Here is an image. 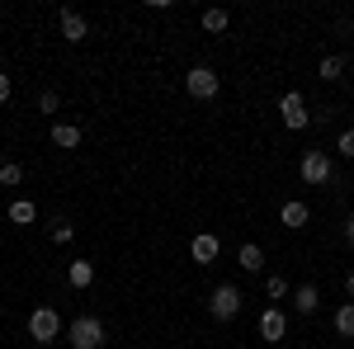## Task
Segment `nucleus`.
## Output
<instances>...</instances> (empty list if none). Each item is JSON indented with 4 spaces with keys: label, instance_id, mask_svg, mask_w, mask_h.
<instances>
[{
    "label": "nucleus",
    "instance_id": "nucleus-1",
    "mask_svg": "<svg viewBox=\"0 0 354 349\" xmlns=\"http://www.w3.org/2000/svg\"><path fill=\"white\" fill-rule=\"evenodd\" d=\"M241 288H236V283H218V288H213V297H208V317H213V321H236V317H241Z\"/></svg>",
    "mask_w": 354,
    "mask_h": 349
},
{
    "label": "nucleus",
    "instance_id": "nucleus-2",
    "mask_svg": "<svg viewBox=\"0 0 354 349\" xmlns=\"http://www.w3.org/2000/svg\"><path fill=\"white\" fill-rule=\"evenodd\" d=\"M66 340H71V349H104V321L100 317H76L66 326Z\"/></svg>",
    "mask_w": 354,
    "mask_h": 349
},
{
    "label": "nucleus",
    "instance_id": "nucleus-3",
    "mask_svg": "<svg viewBox=\"0 0 354 349\" xmlns=\"http://www.w3.org/2000/svg\"><path fill=\"white\" fill-rule=\"evenodd\" d=\"M298 175H302V185L322 189V185H330V175H335V161H330L326 151H302Z\"/></svg>",
    "mask_w": 354,
    "mask_h": 349
},
{
    "label": "nucleus",
    "instance_id": "nucleus-4",
    "mask_svg": "<svg viewBox=\"0 0 354 349\" xmlns=\"http://www.w3.org/2000/svg\"><path fill=\"white\" fill-rule=\"evenodd\" d=\"M28 335H33L38 345H53L57 335H62V317H57V307H38V312L28 317Z\"/></svg>",
    "mask_w": 354,
    "mask_h": 349
},
{
    "label": "nucleus",
    "instance_id": "nucleus-5",
    "mask_svg": "<svg viewBox=\"0 0 354 349\" xmlns=\"http://www.w3.org/2000/svg\"><path fill=\"white\" fill-rule=\"evenodd\" d=\"M185 90H189L194 100H218L222 81H218V71H213V66H194L189 76H185Z\"/></svg>",
    "mask_w": 354,
    "mask_h": 349
},
{
    "label": "nucleus",
    "instance_id": "nucleus-6",
    "mask_svg": "<svg viewBox=\"0 0 354 349\" xmlns=\"http://www.w3.org/2000/svg\"><path fill=\"white\" fill-rule=\"evenodd\" d=\"M279 113H283V123H288L293 133H302V128L312 123V113H307V100H302L298 90H288V95L279 100Z\"/></svg>",
    "mask_w": 354,
    "mask_h": 349
},
{
    "label": "nucleus",
    "instance_id": "nucleus-7",
    "mask_svg": "<svg viewBox=\"0 0 354 349\" xmlns=\"http://www.w3.org/2000/svg\"><path fill=\"white\" fill-rule=\"evenodd\" d=\"M283 335H288V317H283L279 307H265V312H260V340H265V345H279Z\"/></svg>",
    "mask_w": 354,
    "mask_h": 349
},
{
    "label": "nucleus",
    "instance_id": "nucleus-8",
    "mask_svg": "<svg viewBox=\"0 0 354 349\" xmlns=\"http://www.w3.org/2000/svg\"><path fill=\"white\" fill-rule=\"evenodd\" d=\"M218 250H222V241L213 236V232H198V236L189 241V255L198 260V265H213V260H218Z\"/></svg>",
    "mask_w": 354,
    "mask_h": 349
},
{
    "label": "nucleus",
    "instance_id": "nucleus-9",
    "mask_svg": "<svg viewBox=\"0 0 354 349\" xmlns=\"http://www.w3.org/2000/svg\"><path fill=\"white\" fill-rule=\"evenodd\" d=\"M85 33H90V24H85L81 10H62V38H66V43H81Z\"/></svg>",
    "mask_w": 354,
    "mask_h": 349
},
{
    "label": "nucleus",
    "instance_id": "nucleus-10",
    "mask_svg": "<svg viewBox=\"0 0 354 349\" xmlns=\"http://www.w3.org/2000/svg\"><path fill=\"white\" fill-rule=\"evenodd\" d=\"M317 307H322V293H317L312 283H302V288H293V312H298V317H312Z\"/></svg>",
    "mask_w": 354,
    "mask_h": 349
},
{
    "label": "nucleus",
    "instance_id": "nucleus-11",
    "mask_svg": "<svg viewBox=\"0 0 354 349\" xmlns=\"http://www.w3.org/2000/svg\"><path fill=\"white\" fill-rule=\"evenodd\" d=\"M307 217H312V213H307V203H298V198L279 208V222H283L288 232H298V227H307Z\"/></svg>",
    "mask_w": 354,
    "mask_h": 349
},
{
    "label": "nucleus",
    "instance_id": "nucleus-12",
    "mask_svg": "<svg viewBox=\"0 0 354 349\" xmlns=\"http://www.w3.org/2000/svg\"><path fill=\"white\" fill-rule=\"evenodd\" d=\"M53 147H62V151L81 147V128L76 123H53Z\"/></svg>",
    "mask_w": 354,
    "mask_h": 349
},
{
    "label": "nucleus",
    "instance_id": "nucleus-13",
    "mask_svg": "<svg viewBox=\"0 0 354 349\" xmlns=\"http://www.w3.org/2000/svg\"><path fill=\"white\" fill-rule=\"evenodd\" d=\"M90 279H95V265H90V260H71V265H66V283H71V288H90Z\"/></svg>",
    "mask_w": 354,
    "mask_h": 349
},
{
    "label": "nucleus",
    "instance_id": "nucleus-14",
    "mask_svg": "<svg viewBox=\"0 0 354 349\" xmlns=\"http://www.w3.org/2000/svg\"><path fill=\"white\" fill-rule=\"evenodd\" d=\"M241 269H245V274H260V269H265V250L245 241V245H241Z\"/></svg>",
    "mask_w": 354,
    "mask_h": 349
},
{
    "label": "nucleus",
    "instance_id": "nucleus-15",
    "mask_svg": "<svg viewBox=\"0 0 354 349\" xmlns=\"http://www.w3.org/2000/svg\"><path fill=\"white\" fill-rule=\"evenodd\" d=\"M335 330H340L345 340H354V302H340V307H335Z\"/></svg>",
    "mask_w": 354,
    "mask_h": 349
},
{
    "label": "nucleus",
    "instance_id": "nucleus-16",
    "mask_svg": "<svg viewBox=\"0 0 354 349\" xmlns=\"http://www.w3.org/2000/svg\"><path fill=\"white\" fill-rule=\"evenodd\" d=\"M33 217H38V208H33L28 198H15V203H10V222H19V227H28Z\"/></svg>",
    "mask_w": 354,
    "mask_h": 349
},
{
    "label": "nucleus",
    "instance_id": "nucleus-17",
    "mask_svg": "<svg viewBox=\"0 0 354 349\" xmlns=\"http://www.w3.org/2000/svg\"><path fill=\"white\" fill-rule=\"evenodd\" d=\"M0 185H5V189H19V185H24V165H19V161H5V165H0Z\"/></svg>",
    "mask_w": 354,
    "mask_h": 349
},
{
    "label": "nucleus",
    "instance_id": "nucleus-18",
    "mask_svg": "<svg viewBox=\"0 0 354 349\" xmlns=\"http://www.w3.org/2000/svg\"><path fill=\"white\" fill-rule=\"evenodd\" d=\"M265 293H270L274 302H283V297H293V288H288V279H283V274H274V279H265Z\"/></svg>",
    "mask_w": 354,
    "mask_h": 349
},
{
    "label": "nucleus",
    "instance_id": "nucleus-19",
    "mask_svg": "<svg viewBox=\"0 0 354 349\" xmlns=\"http://www.w3.org/2000/svg\"><path fill=\"white\" fill-rule=\"evenodd\" d=\"M345 76V57H322V81H340Z\"/></svg>",
    "mask_w": 354,
    "mask_h": 349
},
{
    "label": "nucleus",
    "instance_id": "nucleus-20",
    "mask_svg": "<svg viewBox=\"0 0 354 349\" xmlns=\"http://www.w3.org/2000/svg\"><path fill=\"white\" fill-rule=\"evenodd\" d=\"M203 28H208V33H222V28H227V10H218V5L203 10Z\"/></svg>",
    "mask_w": 354,
    "mask_h": 349
},
{
    "label": "nucleus",
    "instance_id": "nucleus-21",
    "mask_svg": "<svg viewBox=\"0 0 354 349\" xmlns=\"http://www.w3.org/2000/svg\"><path fill=\"white\" fill-rule=\"evenodd\" d=\"M335 151H340V156H350V161H354V128H345V133H340V142H335Z\"/></svg>",
    "mask_w": 354,
    "mask_h": 349
},
{
    "label": "nucleus",
    "instance_id": "nucleus-22",
    "mask_svg": "<svg viewBox=\"0 0 354 349\" xmlns=\"http://www.w3.org/2000/svg\"><path fill=\"white\" fill-rule=\"evenodd\" d=\"M71 236H76V232H71V222H53V241L57 245H66Z\"/></svg>",
    "mask_w": 354,
    "mask_h": 349
},
{
    "label": "nucleus",
    "instance_id": "nucleus-23",
    "mask_svg": "<svg viewBox=\"0 0 354 349\" xmlns=\"http://www.w3.org/2000/svg\"><path fill=\"white\" fill-rule=\"evenodd\" d=\"M38 109H43V113H57V109H62V100H57V90H43V100H38Z\"/></svg>",
    "mask_w": 354,
    "mask_h": 349
},
{
    "label": "nucleus",
    "instance_id": "nucleus-24",
    "mask_svg": "<svg viewBox=\"0 0 354 349\" xmlns=\"http://www.w3.org/2000/svg\"><path fill=\"white\" fill-rule=\"evenodd\" d=\"M10 100V76H0V104Z\"/></svg>",
    "mask_w": 354,
    "mask_h": 349
},
{
    "label": "nucleus",
    "instance_id": "nucleus-25",
    "mask_svg": "<svg viewBox=\"0 0 354 349\" xmlns=\"http://www.w3.org/2000/svg\"><path fill=\"white\" fill-rule=\"evenodd\" d=\"M345 241L354 245V217H350V222H345Z\"/></svg>",
    "mask_w": 354,
    "mask_h": 349
},
{
    "label": "nucleus",
    "instance_id": "nucleus-26",
    "mask_svg": "<svg viewBox=\"0 0 354 349\" xmlns=\"http://www.w3.org/2000/svg\"><path fill=\"white\" fill-rule=\"evenodd\" d=\"M345 293H350V302H354V274H350V279H345Z\"/></svg>",
    "mask_w": 354,
    "mask_h": 349
}]
</instances>
